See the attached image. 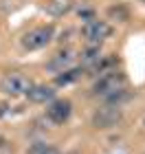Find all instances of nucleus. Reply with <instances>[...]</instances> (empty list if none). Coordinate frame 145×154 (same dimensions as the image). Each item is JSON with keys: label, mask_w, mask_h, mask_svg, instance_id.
Segmentation results:
<instances>
[{"label": "nucleus", "mask_w": 145, "mask_h": 154, "mask_svg": "<svg viewBox=\"0 0 145 154\" xmlns=\"http://www.w3.org/2000/svg\"><path fill=\"white\" fill-rule=\"evenodd\" d=\"M71 112H73V103L68 101V99H55V101L48 103V108H46L48 121L55 123V125L66 123L68 117H71Z\"/></svg>", "instance_id": "obj_6"}, {"label": "nucleus", "mask_w": 145, "mask_h": 154, "mask_svg": "<svg viewBox=\"0 0 145 154\" xmlns=\"http://www.w3.org/2000/svg\"><path fill=\"white\" fill-rule=\"evenodd\" d=\"M53 35H55L53 24H42V26H35V29L26 31L22 35V40H20V44L26 51H38V48H44L53 40Z\"/></svg>", "instance_id": "obj_2"}, {"label": "nucleus", "mask_w": 145, "mask_h": 154, "mask_svg": "<svg viewBox=\"0 0 145 154\" xmlns=\"http://www.w3.org/2000/svg\"><path fill=\"white\" fill-rule=\"evenodd\" d=\"M73 62H75V55L71 51H59L57 55H53V60L46 64V68L53 73H62V71L73 68Z\"/></svg>", "instance_id": "obj_8"}, {"label": "nucleus", "mask_w": 145, "mask_h": 154, "mask_svg": "<svg viewBox=\"0 0 145 154\" xmlns=\"http://www.w3.org/2000/svg\"><path fill=\"white\" fill-rule=\"evenodd\" d=\"M7 112V106H5V103H0V115H5Z\"/></svg>", "instance_id": "obj_14"}, {"label": "nucleus", "mask_w": 145, "mask_h": 154, "mask_svg": "<svg viewBox=\"0 0 145 154\" xmlns=\"http://www.w3.org/2000/svg\"><path fill=\"white\" fill-rule=\"evenodd\" d=\"M121 115H123L121 112V106H112V103H108V106L99 108L92 115V125H95V128H101V130L112 128V125H116L121 121Z\"/></svg>", "instance_id": "obj_5"}, {"label": "nucleus", "mask_w": 145, "mask_h": 154, "mask_svg": "<svg viewBox=\"0 0 145 154\" xmlns=\"http://www.w3.org/2000/svg\"><path fill=\"white\" fill-rule=\"evenodd\" d=\"M81 35L90 46H97L99 42L112 35V26L108 22H103V20H90V22H86L81 26Z\"/></svg>", "instance_id": "obj_4"}, {"label": "nucleus", "mask_w": 145, "mask_h": 154, "mask_svg": "<svg viewBox=\"0 0 145 154\" xmlns=\"http://www.w3.org/2000/svg\"><path fill=\"white\" fill-rule=\"evenodd\" d=\"M84 75V68H68V71H62L57 73V77H55V84L57 86H66V84H73V82H77L79 77Z\"/></svg>", "instance_id": "obj_9"}, {"label": "nucleus", "mask_w": 145, "mask_h": 154, "mask_svg": "<svg viewBox=\"0 0 145 154\" xmlns=\"http://www.w3.org/2000/svg\"><path fill=\"white\" fill-rule=\"evenodd\" d=\"M33 86L31 79L22 73H9L2 77L0 82V90L7 95V97H20V95H26V90Z\"/></svg>", "instance_id": "obj_3"}, {"label": "nucleus", "mask_w": 145, "mask_h": 154, "mask_svg": "<svg viewBox=\"0 0 145 154\" xmlns=\"http://www.w3.org/2000/svg\"><path fill=\"white\" fill-rule=\"evenodd\" d=\"M108 13H110L112 18H121V22H125V20H128V11L123 9V7H112Z\"/></svg>", "instance_id": "obj_12"}, {"label": "nucleus", "mask_w": 145, "mask_h": 154, "mask_svg": "<svg viewBox=\"0 0 145 154\" xmlns=\"http://www.w3.org/2000/svg\"><path fill=\"white\" fill-rule=\"evenodd\" d=\"M26 154H62L57 148H53V145H48L44 141H38V143H33L29 145V150H26Z\"/></svg>", "instance_id": "obj_11"}, {"label": "nucleus", "mask_w": 145, "mask_h": 154, "mask_svg": "<svg viewBox=\"0 0 145 154\" xmlns=\"http://www.w3.org/2000/svg\"><path fill=\"white\" fill-rule=\"evenodd\" d=\"M11 152H13V150H11V145L2 139V141H0V154H11Z\"/></svg>", "instance_id": "obj_13"}, {"label": "nucleus", "mask_w": 145, "mask_h": 154, "mask_svg": "<svg viewBox=\"0 0 145 154\" xmlns=\"http://www.w3.org/2000/svg\"><path fill=\"white\" fill-rule=\"evenodd\" d=\"M0 141H2V137H0Z\"/></svg>", "instance_id": "obj_15"}, {"label": "nucleus", "mask_w": 145, "mask_h": 154, "mask_svg": "<svg viewBox=\"0 0 145 154\" xmlns=\"http://www.w3.org/2000/svg\"><path fill=\"white\" fill-rule=\"evenodd\" d=\"M121 90H125V75L116 73V71H110L106 75L97 77L92 84V95L103 97V99H110V97H114Z\"/></svg>", "instance_id": "obj_1"}, {"label": "nucleus", "mask_w": 145, "mask_h": 154, "mask_svg": "<svg viewBox=\"0 0 145 154\" xmlns=\"http://www.w3.org/2000/svg\"><path fill=\"white\" fill-rule=\"evenodd\" d=\"M26 97H29V101H33V103H46L55 97V90H53V86H46V84H33V86L26 90Z\"/></svg>", "instance_id": "obj_7"}, {"label": "nucleus", "mask_w": 145, "mask_h": 154, "mask_svg": "<svg viewBox=\"0 0 145 154\" xmlns=\"http://www.w3.org/2000/svg\"><path fill=\"white\" fill-rule=\"evenodd\" d=\"M79 60H81V68L88 71L90 66H95L97 62L101 60V53H99V48H97V46H88L86 51L79 55Z\"/></svg>", "instance_id": "obj_10"}]
</instances>
